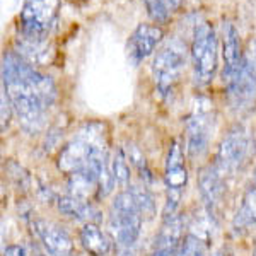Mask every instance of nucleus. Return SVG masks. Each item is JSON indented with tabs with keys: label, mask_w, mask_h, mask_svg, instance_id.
Masks as SVG:
<instances>
[{
	"label": "nucleus",
	"mask_w": 256,
	"mask_h": 256,
	"mask_svg": "<svg viewBox=\"0 0 256 256\" xmlns=\"http://www.w3.org/2000/svg\"><path fill=\"white\" fill-rule=\"evenodd\" d=\"M2 88L9 94L22 130L31 135L40 134L48 110L56 101V86L52 77L41 74L12 50L2 56Z\"/></svg>",
	"instance_id": "f257e3e1"
},
{
	"label": "nucleus",
	"mask_w": 256,
	"mask_h": 256,
	"mask_svg": "<svg viewBox=\"0 0 256 256\" xmlns=\"http://www.w3.org/2000/svg\"><path fill=\"white\" fill-rule=\"evenodd\" d=\"M108 142H106L104 126L98 122L86 123L74 135V138L60 150L58 168L67 176L76 174L84 169L101 172L110 160Z\"/></svg>",
	"instance_id": "f03ea898"
},
{
	"label": "nucleus",
	"mask_w": 256,
	"mask_h": 256,
	"mask_svg": "<svg viewBox=\"0 0 256 256\" xmlns=\"http://www.w3.org/2000/svg\"><path fill=\"white\" fill-rule=\"evenodd\" d=\"M188 55L190 52L186 43L176 36L164 40L158 52L154 53L152 77H154L156 89L162 98H168L174 92L186 67Z\"/></svg>",
	"instance_id": "7ed1b4c3"
},
{
	"label": "nucleus",
	"mask_w": 256,
	"mask_h": 256,
	"mask_svg": "<svg viewBox=\"0 0 256 256\" xmlns=\"http://www.w3.org/2000/svg\"><path fill=\"white\" fill-rule=\"evenodd\" d=\"M193 79L195 84L205 88L214 80L218 62V38L216 28L210 22L196 24L193 31V41L190 46Z\"/></svg>",
	"instance_id": "20e7f679"
},
{
	"label": "nucleus",
	"mask_w": 256,
	"mask_h": 256,
	"mask_svg": "<svg viewBox=\"0 0 256 256\" xmlns=\"http://www.w3.org/2000/svg\"><path fill=\"white\" fill-rule=\"evenodd\" d=\"M144 217L128 190L118 192L110 210V229L114 234L120 251H130L142 232Z\"/></svg>",
	"instance_id": "39448f33"
},
{
	"label": "nucleus",
	"mask_w": 256,
	"mask_h": 256,
	"mask_svg": "<svg viewBox=\"0 0 256 256\" xmlns=\"http://www.w3.org/2000/svg\"><path fill=\"white\" fill-rule=\"evenodd\" d=\"M251 150H253L251 132L242 125H234L218 144L214 166L224 178L234 176L248 162Z\"/></svg>",
	"instance_id": "423d86ee"
},
{
	"label": "nucleus",
	"mask_w": 256,
	"mask_h": 256,
	"mask_svg": "<svg viewBox=\"0 0 256 256\" xmlns=\"http://www.w3.org/2000/svg\"><path fill=\"white\" fill-rule=\"evenodd\" d=\"M229 102L236 113H246L256 104V41L242 55L236 76L227 84Z\"/></svg>",
	"instance_id": "0eeeda50"
},
{
	"label": "nucleus",
	"mask_w": 256,
	"mask_h": 256,
	"mask_svg": "<svg viewBox=\"0 0 256 256\" xmlns=\"http://www.w3.org/2000/svg\"><path fill=\"white\" fill-rule=\"evenodd\" d=\"M60 14V0H24L19 14V32L48 38Z\"/></svg>",
	"instance_id": "6e6552de"
},
{
	"label": "nucleus",
	"mask_w": 256,
	"mask_h": 256,
	"mask_svg": "<svg viewBox=\"0 0 256 256\" xmlns=\"http://www.w3.org/2000/svg\"><path fill=\"white\" fill-rule=\"evenodd\" d=\"M212 108L207 99H200L190 113L184 125L186 137V154L192 160L202 159L208 150L210 132H212Z\"/></svg>",
	"instance_id": "1a4fd4ad"
},
{
	"label": "nucleus",
	"mask_w": 256,
	"mask_h": 256,
	"mask_svg": "<svg viewBox=\"0 0 256 256\" xmlns=\"http://www.w3.org/2000/svg\"><path fill=\"white\" fill-rule=\"evenodd\" d=\"M164 183H166L168 198L166 205H164L162 218H169L178 216L183 190L188 183V171L186 166H184V156L178 142H172L171 147H169L166 169H164Z\"/></svg>",
	"instance_id": "9d476101"
},
{
	"label": "nucleus",
	"mask_w": 256,
	"mask_h": 256,
	"mask_svg": "<svg viewBox=\"0 0 256 256\" xmlns=\"http://www.w3.org/2000/svg\"><path fill=\"white\" fill-rule=\"evenodd\" d=\"M164 31L154 24H138L132 34L128 36L126 52L128 58L137 67L142 62H146L148 56L154 55L156 48L162 43Z\"/></svg>",
	"instance_id": "9b49d317"
},
{
	"label": "nucleus",
	"mask_w": 256,
	"mask_h": 256,
	"mask_svg": "<svg viewBox=\"0 0 256 256\" xmlns=\"http://www.w3.org/2000/svg\"><path fill=\"white\" fill-rule=\"evenodd\" d=\"M198 188H200V196L202 202H204L208 220L217 222L222 207V200H224L226 184H224V176L217 171V168L214 164L202 169Z\"/></svg>",
	"instance_id": "f8f14e48"
},
{
	"label": "nucleus",
	"mask_w": 256,
	"mask_h": 256,
	"mask_svg": "<svg viewBox=\"0 0 256 256\" xmlns=\"http://www.w3.org/2000/svg\"><path fill=\"white\" fill-rule=\"evenodd\" d=\"M220 38H222V60H224V65H222V80L226 84H229L232 80V77L236 76L244 53H242L241 48V36H239V31L236 30V26L232 22H229V20L222 22Z\"/></svg>",
	"instance_id": "ddd939ff"
},
{
	"label": "nucleus",
	"mask_w": 256,
	"mask_h": 256,
	"mask_svg": "<svg viewBox=\"0 0 256 256\" xmlns=\"http://www.w3.org/2000/svg\"><path fill=\"white\" fill-rule=\"evenodd\" d=\"M34 232L41 244L52 256H70L74 253V242L62 227L46 220H34Z\"/></svg>",
	"instance_id": "4468645a"
},
{
	"label": "nucleus",
	"mask_w": 256,
	"mask_h": 256,
	"mask_svg": "<svg viewBox=\"0 0 256 256\" xmlns=\"http://www.w3.org/2000/svg\"><path fill=\"white\" fill-rule=\"evenodd\" d=\"M14 52L32 67L44 65L48 62L50 53L48 38H36V36H28L19 32L18 38L14 40Z\"/></svg>",
	"instance_id": "2eb2a0df"
},
{
	"label": "nucleus",
	"mask_w": 256,
	"mask_h": 256,
	"mask_svg": "<svg viewBox=\"0 0 256 256\" xmlns=\"http://www.w3.org/2000/svg\"><path fill=\"white\" fill-rule=\"evenodd\" d=\"M56 207H58V210L64 216L76 218V220L96 222L101 218V214H99V210L92 204H89L84 198L74 196V195L60 196L58 202H56Z\"/></svg>",
	"instance_id": "dca6fc26"
},
{
	"label": "nucleus",
	"mask_w": 256,
	"mask_h": 256,
	"mask_svg": "<svg viewBox=\"0 0 256 256\" xmlns=\"http://www.w3.org/2000/svg\"><path fill=\"white\" fill-rule=\"evenodd\" d=\"M80 244L92 256H110L111 253V239L104 230H101L94 222H88L79 232Z\"/></svg>",
	"instance_id": "f3484780"
},
{
	"label": "nucleus",
	"mask_w": 256,
	"mask_h": 256,
	"mask_svg": "<svg viewBox=\"0 0 256 256\" xmlns=\"http://www.w3.org/2000/svg\"><path fill=\"white\" fill-rule=\"evenodd\" d=\"M183 239V218L178 214L174 217L162 218V227L156 236L154 250H171L178 251Z\"/></svg>",
	"instance_id": "a211bd4d"
},
{
	"label": "nucleus",
	"mask_w": 256,
	"mask_h": 256,
	"mask_svg": "<svg viewBox=\"0 0 256 256\" xmlns=\"http://www.w3.org/2000/svg\"><path fill=\"white\" fill-rule=\"evenodd\" d=\"M232 229L236 232L256 229V186H250L242 195L241 205L232 220Z\"/></svg>",
	"instance_id": "6ab92c4d"
},
{
	"label": "nucleus",
	"mask_w": 256,
	"mask_h": 256,
	"mask_svg": "<svg viewBox=\"0 0 256 256\" xmlns=\"http://www.w3.org/2000/svg\"><path fill=\"white\" fill-rule=\"evenodd\" d=\"M181 2L183 0H144L148 18L156 24L168 22L181 7Z\"/></svg>",
	"instance_id": "aec40b11"
},
{
	"label": "nucleus",
	"mask_w": 256,
	"mask_h": 256,
	"mask_svg": "<svg viewBox=\"0 0 256 256\" xmlns=\"http://www.w3.org/2000/svg\"><path fill=\"white\" fill-rule=\"evenodd\" d=\"M111 169H113L114 183L120 192L128 190L130 186V164H128V156L123 147H118L111 156Z\"/></svg>",
	"instance_id": "412c9836"
},
{
	"label": "nucleus",
	"mask_w": 256,
	"mask_h": 256,
	"mask_svg": "<svg viewBox=\"0 0 256 256\" xmlns=\"http://www.w3.org/2000/svg\"><path fill=\"white\" fill-rule=\"evenodd\" d=\"M128 192L132 193L144 218H152L156 216V198L146 184H130Z\"/></svg>",
	"instance_id": "4be33fe9"
},
{
	"label": "nucleus",
	"mask_w": 256,
	"mask_h": 256,
	"mask_svg": "<svg viewBox=\"0 0 256 256\" xmlns=\"http://www.w3.org/2000/svg\"><path fill=\"white\" fill-rule=\"evenodd\" d=\"M176 256H207V248H205L202 238L195 236V234H188L181 242Z\"/></svg>",
	"instance_id": "5701e85b"
},
{
	"label": "nucleus",
	"mask_w": 256,
	"mask_h": 256,
	"mask_svg": "<svg viewBox=\"0 0 256 256\" xmlns=\"http://www.w3.org/2000/svg\"><path fill=\"white\" fill-rule=\"evenodd\" d=\"M126 156H128V160H130V164H134V166L138 169L140 178H142L144 181H150L152 180L150 169H148L147 162H146V158H144L142 152H140L135 146H128Z\"/></svg>",
	"instance_id": "b1692460"
},
{
	"label": "nucleus",
	"mask_w": 256,
	"mask_h": 256,
	"mask_svg": "<svg viewBox=\"0 0 256 256\" xmlns=\"http://www.w3.org/2000/svg\"><path fill=\"white\" fill-rule=\"evenodd\" d=\"M0 102H2V132H6V126L9 125L10 122V116H12V102L9 99V94H7V90L2 88V94H0Z\"/></svg>",
	"instance_id": "393cba45"
},
{
	"label": "nucleus",
	"mask_w": 256,
	"mask_h": 256,
	"mask_svg": "<svg viewBox=\"0 0 256 256\" xmlns=\"http://www.w3.org/2000/svg\"><path fill=\"white\" fill-rule=\"evenodd\" d=\"M4 256H28L26 250L19 244H10L4 250Z\"/></svg>",
	"instance_id": "a878e982"
},
{
	"label": "nucleus",
	"mask_w": 256,
	"mask_h": 256,
	"mask_svg": "<svg viewBox=\"0 0 256 256\" xmlns=\"http://www.w3.org/2000/svg\"><path fill=\"white\" fill-rule=\"evenodd\" d=\"M178 251H171V250H154L150 256H176Z\"/></svg>",
	"instance_id": "bb28decb"
},
{
	"label": "nucleus",
	"mask_w": 256,
	"mask_h": 256,
	"mask_svg": "<svg viewBox=\"0 0 256 256\" xmlns=\"http://www.w3.org/2000/svg\"><path fill=\"white\" fill-rule=\"evenodd\" d=\"M210 256H229V253H227L226 250H218V251H216V253L210 254Z\"/></svg>",
	"instance_id": "cd10ccee"
},
{
	"label": "nucleus",
	"mask_w": 256,
	"mask_h": 256,
	"mask_svg": "<svg viewBox=\"0 0 256 256\" xmlns=\"http://www.w3.org/2000/svg\"><path fill=\"white\" fill-rule=\"evenodd\" d=\"M251 256H256V248H254V251H253V254H251Z\"/></svg>",
	"instance_id": "c85d7f7f"
},
{
	"label": "nucleus",
	"mask_w": 256,
	"mask_h": 256,
	"mask_svg": "<svg viewBox=\"0 0 256 256\" xmlns=\"http://www.w3.org/2000/svg\"><path fill=\"white\" fill-rule=\"evenodd\" d=\"M70 256H74V254H70Z\"/></svg>",
	"instance_id": "c756f323"
}]
</instances>
